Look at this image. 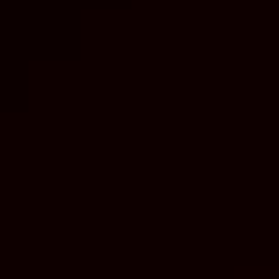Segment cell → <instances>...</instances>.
I'll return each instance as SVG.
<instances>
[]
</instances>
